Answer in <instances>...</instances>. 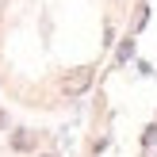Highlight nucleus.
Segmentation results:
<instances>
[{"instance_id":"nucleus-1","label":"nucleus","mask_w":157,"mask_h":157,"mask_svg":"<svg viewBox=\"0 0 157 157\" xmlns=\"http://www.w3.org/2000/svg\"><path fill=\"white\" fill-rule=\"evenodd\" d=\"M88 84H92V69L81 65V69H73V73H65L61 92H65V96H81V92H88Z\"/></svg>"},{"instance_id":"nucleus-2","label":"nucleus","mask_w":157,"mask_h":157,"mask_svg":"<svg viewBox=\"0 0 157 157\" xmlns=\"http://www.w3.org/2000/svg\"><path fill=\"white\" fill-rule=\"evenodd\" d=\"M12 150H19V153H27V150H35V130H15L12 138Z\"/></svg>"},{"instance_id":"nucleus-3","label":"nucleus","mask_w":157,"mask_h":157,"mask_svg":"<svg viewBox=\"0 0 157 157\" xmlns=\"http://www.w3.org/2000/svg\"><path fill=\"white\" fill-rule=\"evenodd\" d=\"M142 142L146 146H157V123H150V127L142 130Z\"/></svg>"},{"instance_id":"nucleus-4","label":"nucleus","mask_w":157,"mask_h":157,"mask_svg":"<svg viewBox=\"0 0 157 157\" xmlns=\"http://www.w3.org/2000/svg\"><path fill=\"white\" fill-rule=\"evenodd\" d=\"M0 130H8V111L0 107Z\"/></svg>"},{"instance_id":"nucleus-5","label":"nucleus","mask_w":157,"mask_h":157,"mask_svg":"<svg viewBox=\"0 0 157 157\" xmlns=\"http://www.w3.org/2000/svg\"><path fill=\"white\" fill-rule=\"evenodd\" d=\"M38 157H54V153H38Z\"/></svg>"}]
</instances>
